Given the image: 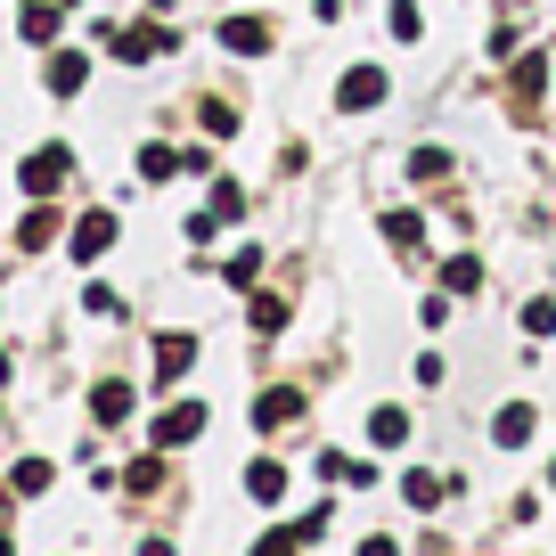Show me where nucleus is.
<instances>
[{
    "label": "nucleus",
    "instance_id": "nucleus-20",
    "mask_svg": "<svg viewBox=\"0 0 556 556\" xmlns=\"http://www.w3.org/2000/svg\"><path fill=\"white\" fill-rule=\"evenodd\" d=\"M50 483H58V467H50V458H17V467H9V491H17V500H41Z\"/></svg>",
    "mask_w": 556,
    "mask_h": 556
},
{
    "label": "nucleus",
    "instance_id": "nucleus-7",
    "mask_svg": "<svg viewBox=\"0 0 556 556\" xmlns=\"http://www.w3.org/2000/svg\"><path fill=\"white\" fill-rule=\"evenodd\" d=\"M540 90H548V50H523V58H516V74H507V99H516V115H523V123H532Z\"/></svg>",
    "mask_w": 556,
    "mask_h": 556
},
{
    "label": "nucleus",
    "instance_id": "nucleus-13",
    "mask_svg": "<svg viewBox=\"0 0 556 556\" xmlns=\"http://www.w3.org/2000/svg\"><path fill=\"white\" fill-rule=\"evenodd\" d=\"M451 491H458V475H434V467H409V475H401V500H409L417 516H434Z\"/></svg>",
    "mask_w": 556,
    "mask_h": 556
},
{
    "label": "nucleus",
    "instance_id": "nucleus-14",
    "mask_svg": "<svg viewBox=\"0 0 556 556\" xmlns=\"http://www.w3.org/2000/svg\"><path fill=\"white\" fill-rule=\"evenodd\" d=\"M83 83H90V58H83V50H50V66H41V90H50V99H74Z\"/></svg>",
    "mask_w": 556,
    "mask_h": 556
},
{
    "label": "nucleus",
    "instance_id": "nucleus-22",
    "mask_svg": "<svg viewBox=\"0 0 556 556\" xmlns=\"http://www.w3.org/2000/svg\"><path fill=\"white\" fill-rule=\"evenodd\" d=\"M245 328L278 336V328H287V295H245Z\"/></svg>",
    "mask_w": 556,
    "mask_h": 556
},
{
    "label": "nucleus",
    "instance_id": "nucleus-11",
    "mask_svg": "<svg viewBox=\"0 0 556 556\" xmlns=\"http://www.w3.org/2000/svg\"><path fill=\"white\" fill-rule=\"evenodd\" d=\"M106 245H115V213H83V222H66V254L74 262H99Z\"/></svg>",
    "mask_w": 556,
    "mask_h": 556
},
{
    "label": "nucleus",
    "instance_id": "nucleus-4",
    "mask_svg": "<svg viewBox=\"0 0 556 556\" xmlns=\"http://www.w3.org/2000/svg\"><path fill=\"white\" fill-rule=\"evenodd\" d=\"M66 238V213L50 205V197H25V222H17V254H41V245Z\"/></svg>",
    "mask_w": 556,
    "mask_h": 556
},
{
    "label": "nucleus",
    "instance_id": "nucleus-12",
    "mask_svg": "<svg viewBox=\"0 0 556 556\" xmlns=\"http://www.w3.org/2000/svg\"><path fill=\"white\" fill-rule=\"evenodd\" d=\"M270 17H222V50L229 58H270Z\"/></svg>",
    "mask_w": 556,
    "mask_h": 556
},
{
    "label": "nucleus",
    "instance_id": "nucleus-35",
    "mask_svg": "<svg viewBox=\"0 0 556 556\" xmlns=\"http://www.w3.org/2000/svg\"><path fill=\"white\" fill-rule=\"evenodd\" d=\"M66 9H74V0H66Z\"/></svg>",
    "mask_w": 556,
    "mask_h": 556
},
{
    "label": "nucleus",
    "instance_id": "nucleus-23",
    "mask_svg": "<svg viewBox=\"0 0 556 556\" xmlns=\"http://www.w3.org/2000/svg\"><path fill=\"white\" fill-rule=\"evenodd\" d=\"M442 287H451V295H475V287H483V262H475V254H451V262H442Z\"/></svg>",
    "mask_w": 556,
    "mask_h": 556
},
{
    "label": "nucleus",
    "instance_id": "nucleus-3",
    "mask_svg": "<svg viewBox=\"0 0 556 556\" xmlns=\"http://www.w3.org/2000/svg\"><path fill=\"white\" fill-rule=\"evenodd\" d=\"M205 401H164V409H156V451H180V442H197V434H205Z\"/></svg>",
    "mask_w": 556,
    "mask_h": 556
},
{
    "label": "nucleus",
    "instance_id": "nucleus-32",
    "mask_svg": "<svg viewBox=\"0 0 556 556\" xmlns=\"http://www.w3.org/2000/svg\"><path fill=\"white\" fill-rule=\"evenodd\" d=\"M361 556H401V540H393V532H368V540H361Z\"/></svg>",
    "mask_w": 556,
    "mask_h": 556
},
{
    "label": "nucleus",
    "instance_id": "nucleus-34",
    "mask_svg": "<svg viewBox=\"0 0 556 556\" xmlns=\"http://www.w3.org/2000/svg\"><path fill=\"white\" fill-rule=\"evenodd\" d=\"M548 491H556V467H548Z\"/></svg>",
    "mask_w": 556,
    "mask_h": 556
},
{
    "label": "nucleus",
    "instance_id": "nucleus-21",
    "mask_svg": "<svg viewBox=\"0 0 556 556\" xmlns=\"http://www.w3.org/2000/svg\"><path fill=\"white\" fill-rule=\"evenodd\" d=\"M384 238H393L401 254H417V238H426V213H417V205H393V213H384Z\"/></svg>",
    "mask_w": 556,
    "mask_h": 556
},
{
    "label": "nucleus",
    "instance_id": "nucleus-30",
    "mask_svg": "<svg viewBox=\"0 0 556 556\" xmlns=\"http://www.w3.org/2000/svg\"><path fill=\"white\" fill-rule=\"evenodd\" d=\"M426 34V17H417V0H393V41H417Z\"/></svg>",
    "mask_w": 556,
    "mask_h": 556
},
{
    "label": "nucleus",
    "instance_id": "nucleus-6",
    "mask_svg": "<svg viewBox=\"0 0 556 556\" xmlns=\"http://www.w3.org/2000/svg\"><path fill=\"white\" fill-rule=\"evenodd\" d=\"M303 417V384H270V393H254V434H287Z\"/></svg>",
    "mask_w": 556,
    "mask_h": 556
},
{
    "label": "nucleus",
    "instance_id": "nucleus-17",
    "mask_svg": "<svg viewBox=\"0 0 556 556\" xmlns=\"http://www.w3.org/2000/svg\"><path fill=\"white\" fill-rule=\"evenodd\" d=\"M401 442H409V409L377 401V409H368V451H401Z\"/></svg>",
    "mask_w": 556,
    "mask_h": 556
},
{
    "label": "nucleus",
    "instance_id": "nucleus-19",
    "mask_svg": "<svg viewBox=\"0 0 556 556\" xmlns=\"http://www.w3.org/2000/svg\"><path fill=\"white\" fill-rule=\"evenodd\" d=\"M245 500L278 507V500H287V467H278V458H254V467H245Z\"/></svg>",
    "mask_w": 556,
    "mask_h": 556
},
{
    "label": "nucleus",
    "instance_id": "nucleus-9",
    "mask_svg": "<svg viewBox=\"0 0 556 556\" xmlns=\"http://www.w3.org/2000/svg\"><path fill=\"white\" fill-rule=\"evenodd\" d=\"M58 25H66V0H17V34L34 50H58Z\"/></svg>",
    "mask_w": 556,
    "mask_h": 556
},
{
    "label": "nucleus",
    "instance_id": "nucleus-27",
    "mask_svg": "<svg viewBox=\"0 0 556 556\" xmlns=\"http://www.w3.org/2000/svg\"><path fill=\"white\" fill-rule=\"evenodd\" d=\"M295 548H303V532H295V523H278V532H262L245 556H295Z\"/></svg>",
    "mask_w": 556,
    "mask_h": 556
},
{
    "label": "nucleus",
    "instance_id": "nucleus-31",
    "mask_svg": "<svg viewBox=\"0 0 556 556\" xmlns=\"http://www.w3.org/2000/svg\"><path fill=\"white\" fill-rule=\"evenodd\" d=\"M213 229H222V213H213V205L189 213V245H213Z\"/></svg>",
    "mask_w": 556,
    "mask_h": 556
},
{
    "label": "nucleus",
    "instance_id": "nucleus-25",
    "mask_svg": "<svg viewBox=\"0 0 556 556\" xmlns=\"http://www.w3.org/2000/svg\"><path fill=\"white\" fill-rule=\"evenodd\" d=\"M197 123H205L213 139H229V131H238V106H229V99H197Z\"/></svg>",
    "mask_w": 556,
    "mask_h": 556
},
{
    "label": "nucleus",
    "instance_id": "nucleus-10",
    "mask_svg": "<svg viewBox=\"0 0 556 556\" xmlns=\"http://www.w3.org/2000/svg\"><path fill=\"white\" fill-rule=\"evenodd\" d=\"M131 409H139L131 377H99V384H90V426H123Z\"/></svg>",
    "mask_w": 556,
    "mask_h": 556
},
{
    "label": "nucleus",
    "instance_id": "nucleus-29",
    "mask_svg": "<svg viewBox=\"0 0 556 556\" xmlns=\"http://www.w3.org/2000/svg\"><path fill=\"white\" fill-rule=\"evenodd\" d=\"M523 336H556V295H532V303H523Z\"/></svg>",
    "mask_w": 556,
    "mask_h": 556
},
{
    "label": "nucleus",
    "instance_id": "nucleus-28",
    "mask_svg": "<svg viewBox=\"0 0 556 556\" xmlns=\"http://www.w3.org/2000/svg\"><path fill=\"white\" fill-rule=\"evenodd\" d=\"M213 213H222V222H238V213H245V189L229 173H213Z\"/></svg>",
    "mask_w": 556,
    "mask_h": 556
},
{
    "label": "nucleus",
    "instance_id": "nucleus-15",
    "mask_svg": "<svg viewBox=\"0 0 556 556\" xmlns=\"http://www.w3.org/2000/svg\"><path fill=\"white\" fill-rule=\"evenodd\" d=\"M180 173H189V148H164V139L139 148V180H148V189H156V180H180Z\"/></svg>",
    "mask_w": 556,
    "mask_h": 556
},
{
    "label": "nucleus",
    "instance_id": "nucleus-2",
    "mask_svg": "<svg viewBox=\"0 0 556 556\" xmlns=\"http://www.w3.org/2000/svg\"><path fill=\"white\" fill-rule=\"evenodd\" d=\"M66 173H74V148H58V139H50V148H34V156H17V189L25 197H58V189H66Z\"/></svg>",
    "mask_w": 556,
    "mask_h": 556
},
{
    "label": "nucleus",
    "instance_id": "nucleus-18",
    "mask_svg": "<svg viewBox=\"0 0 556 556\" xmlns=\"http://www.w3.org/2000/svg\"><path fill=\"white\" fill-rule=\"evenodd\" d=\"M115 491H131V500H156L164 491V451H148V458H131V467L115 475Z\"/></svg>",
    "mask_w": 556,
    "mask_h": 556
},
{
    "label": "nucleus",
    "instance_id": "nucleus-8",
    "mask_svg": "<svg viewBox=\"0 0 556 556\" xmlns=\"http://www.w3.org/2000/svg\"><path fill=\"white\" fill-rule=\"evenodd\" d=\"M532 434H540V409H532V401H500V409H491V442H500V451H523Z\"/></svg>",
    "mask_w": 556,
    "mask_h": 556
},
{
    "label": "nucleus",
    "instance_id": "nucleus-5",
    "mask_svg": "<svg viewBox=\"0 0 556 556\" xmlns=\"http://www.w3.org/2000/svg\"><path fill=\"white\" fill-rule=\"evenodd\" d=\"M384 90H393L384 66H352L344 83H336V106H344V115H368V106H384Z\"/></svg>",
    "mask_w": 556,
    "mask_h": 556
},
{
    "label": "nucleus",
    "instance_id": "nucleus-26",
    "mask_svg": "<svg viewBox=\"0 0 556 556\" xmlns=\"http://www.w3.org/2000/svg\"><path fill=\"white\" fill-rule=\"evenodd\" d=\"M442 173H451V156H442V148H409V180H426V189H434Z\"/></svg>",
    "mask_w": 556,
    "mask_h": 556
},
{
    "label": "nucleus",
    "instance_id": "nucleus-1",
    "mask_svg": "<svg viewBox=\"0 0 556 556\" xmlns=\"http://www.w3.org/2000/svg\"><path fill=\"white\" fill-rule=\"evenodd\" d=\"M164 50H180L173 25H115V34H106V58H115V66H148V58H164Z\"/></svg>",
    "mask_w": 556,
    "mask_h": 556
},
{
    "label": "nucleus",
    "instance_id": "nucleus-24",
    "mask_svg": "<svg viewBox=\"0 0 556 556\" xmlns=\"http://www.w3.org/2000/svg\"><path fill=\"white\" fill-rule=\"evenodd\" d=\"M222 278H229V287H245V295H254V278H262V245H238V254L222 262Z\"/></svg>",
    "mask_w": 556,
    "mask_h": 556
},
{
    "label": "nucleus",
    "instance_id": "nucleus-16",
    "mask_svg": "<svg viewBox=\"0 0 556 556\" xmlns=\"http://www.w3.org/2000/svg\"><path fill=\"white\" fill-rule=\"evenodd\" d=\"M189 361H197V336H156V384H180V377H189Z\"/></svg>",
    "mask_w": 556,
    "mask_h": 556
},
{
    "label": "nucleus",
    "instance_id": "nucleus-33",
    "mask_svg": "<svg viewBox=\"0 0 556 556\" xmlns=\"http://www.w3.org/2000/svg\"><path fill=\"white\" fill-rule=\"evenodd\" d=\"M0 377H9V352H0Z\"/></svg>",
    "mask_w": 556,
    "mask_h": 556
}]
</instances>
